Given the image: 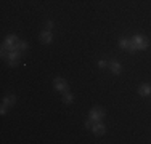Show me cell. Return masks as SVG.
Masks as SVG:
<instances>
[{
    "mask_svg": "<svg viewBox=\"0 0 151 144\" xmlns=\"http://www.w3.org/2000/svg\"><path fill=\"white\" fill-rule=\"evenodd\" d=\"M119 45L122 46V48H127L130 53H135L137 50H138V48L135 46V43L132 42V40H127V38H121V40H119Z\"/></svg>",
    "mask_w": 151,
    "mask_h": 144,
    "instance_id": "277c9868",
    "label": "cell"
},
{
    "mask_svg": "<svg viewBox=\"0 0 151 144\" xmlns=\"http://www.w3.org/2000/svg\"><path fill=\"white\" fill-rule=\"evenodd\" d=\"M13 103H15V96L13 95H8L5 99H3V104H5V106H12Z\"/></svg>",
    "mask_w": 151,
    "mask_h": 144,
    "instance_id": "8fae6325",
    "label": "cell"
},
{
    "mask_svg": "<svg viewBox=\"0 0 151 144\" xmlns=\"http://www.w3.org/2000/svg\"><path fill=\"white\" fill-rule=\"evenodd\" d=\"M6 107H8V106H5V104H3V106H2V109H0V112H2V114H5V112H6Z\"/></svg>",
    "mask_w": 151,
    "mask_h": 144,
    "instance_id": "5bb4252c",
    "label": "cell"
},
{
    "mask_svg": "<svg viewBox=\"0 0 151 144\" xmlns=\"http://www.w3.org/2000/svg\"><path fill=\"white\" fill-rule=\"evenodd\" d=\"M109 69H111V72H114V74H119L121 72V63L119 61H111L109 63Z\"/></svg>",
    "mask_w": 151,
    "mask_h": 144,
    "instance_id": "ba28073f",
    "label": "cell"
},
{
    "mask_svg": "<svg viewBox=\"0 0 151 144\" xmlns=\"http://www.w3.org/2000/svg\"><path fill=\"white\" fill-rule=\"evenodd\" d=\"M103 117H105V112H103L100 107H93L90 110V114H88V118H92L93 122H101Z\"/></svg>",
    "mask_w": 151,
    "mask_h": 144,
    "instance_id": "7a4b0ae2",
    "label": "cell"
},
{
    "mask_svg": "<svg viewBox=\"0 0 151 144\" xmlns=\"http://www.w3.org/2000/svg\"><path fill=\"white\" fill-rule=\"evenodd\" d=\"M53 85H55V90H58V91H61V93L68 91V83H66V80H63V78H60V77L55 78Z\"/></svg>",
    "mask_w": 151,
    "mask_h": 144,
    "instance_id": "5b68a950",
    "label": "cell"
},
{
    "mask_svg": "<svg viewBox=\"0 0 151 144\" xmlns=\"http://www.w3.org/2000/svg\"><path fill=\"white\" fill-rule=\"evenodd\" d=\"M92 131L95 133V135H103V133L106 131V128H105V125H103L101 122H96V123L92 127Z\"/></svg>",
    "mask_w": 151,
    "mask_h": 144,
    "instance_id": "8992f818",
    "label": "cell"
},
{
    "mask_svg": "<svg viewBox=\"0 0 151 144\" xmlns=\"http://www.w3.org/2000/svg\"><path fill=\"white\" fill-rule=\"evenodd\" d=\"M98 66H100V67H105L106 63H105V61H98Z\"/></svg>",
    "mask_w": 151,
    "mask_h": 144,
    "instance_id": "9a60e30c",
    "label": "cell"
},
{
    "mask_svg": "<svg viewBox=\"0 0 151 144\" xmlns=\"http://www.w3.org/2000/svg\"><path fill=\"white\" fill-rule=\"evenodd\" d=\"M40 42L42 43H50L52 42V34H50V31H45L40 34Z\"/></svg>",
    "mask_w": 151,
    "mask_h": 144,
    "instance_id": "9c48e42d",
    "label": "cell"
},
{
    "mask_svg": "<svg viewBox=\"0 0 151 144\" xmlns=\"http://www.w3.org/2000/svg\"><path fill=\"white\" fill-rule=\"evenodd\" d=\"M16 48H18V51H24V50L27 48V43L26 42H18Z\"/></svg>",
    "mask_w": 151,
    "mask_h": 144,
    "instance_id": "7c38bea8",
    "label": "cell"
},
{
    "mask_svg": "<svg viewBox=\"0 0 151 144\" xmlns=\"http://www.w3.org/2000/svg\"><path fill=\"white\" fill-rule=\"evenodd\" d=\"M132 42L135 43V46L138 50H146V48H148V45H150L148 38H146L145 35H135V37L132 38Z\"/></svg>",
    "mask_w": 151,
    "mask_h": 144,
    "instance_id": "6da1fadb",
    "label": "cell"
},
{
    "mask_svg": "<svg viewBox=\"0 0 151 144\" xmlns=\"http://www.w3.org/2000/svg\"><path fill=\"white\" fill-rule=\"evenodd\" d=\"M138 95H142V96H148V95H151V85H142L138 88Z\"/></svg>",
    "mask_w": 151,
    "mask_h": 144,
    "instance_id": "52a82bcc",
    "label": "cell"
},
{
    "mask_svg": "<svg viewBox=\"0 0 151 144\" xmlns=\"http://www.w3.org/2000/svg\"><path fill=\"white\" fill-rule=\"evenodd\" d=\"M73 99H74V96L71 95L69 91H64V93H63V101H64V103H66V104H69V103H71V101H73Z\"/></svg>",
    "mask_w": 151,
    "mask_h": 144,
    "instance_id": "30bf717a",
    "label": "cell"
},
{
    "mask_svg": "<svg viewBox=\"0 0 151 144\" xmlns=\"http://www.w3.org/2000/svg\"><path fill=\"white\" fill-rule=\"evenodd\" d=\"M19 58H21L19 51H8V55H6V61H8L10 66H16V64L19 63Z\"/></svg>",
    "mask_w": 151,
    "mask_h": 144,
    "instance_id": "3957f363",
    "label": "cell"
},
{
    "mask_svg": "<svg viewBox=\"0 0 151 144\" xmlns=\"http://www.w3.org/2000/svg\"><path fill=\"white\" fill-rule=\"evenodd\" d=\"M52 27H53V23H52V21H48V23H47V31H50Z\"/></svg>",
    "mask_w": 151,
    "mask_h": 144,
    "instance_id": "4fadbf2b",
    "label": "cell"
}]
</instances>
